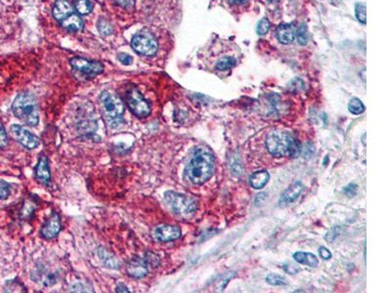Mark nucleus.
I'll return each mask as SVG.
<instances>
[{
  "label": "nucleus",
  "mask_w": 391,
  "mask_h": 293,
  "mask_svg": "<svg viewBox=\"0 0 391 293\" xmlns=\"http://www.w3.org/2000/svg\"><path fill=\"white\" fill-rule=\"evenodd\" d=\"M204 55L213 72L224 73L231 71L238 65L243 54L234 42L216 38L210 42Z\"/></svg>",
  "instance_id": "nucleus-1"
},
{
  "label": "nucleus",
  "mask_w": 391,
  "mask_h": 293,
  "mask_svg": "<svg viewBox=\"0 0 391 293\" xmlns=\"http://www.w3.org/2000/svg\"><path fill=\"white\" fill-rule=\"evenodd\" d=\"M266 152L276 159L289 157L295 159L301 154V145L290 133L273 130L266 134L264 139Z\"/></svg>",
  "instance_id": "nucleus-2"
},
{
  "label": "nucleus",
  "mask_w": 391,
  "mask_h": 293,
  "mask_svg": "<svg viewBox=\"0 0 391 293\" xmlns=\"http://www.w3.org/2000/svg\"><path fill=\"white\" fill-rule=\"evenodd\" d=\"M214 171V157L206 148H197L185 169L189 181L195 185L206 182Z\"/></svg>",
  "instance_id": "nucleus-3"
},
{
  "label": "nucleus",
  "mask_w": 391,
  "mask_h": 293,
  "mask_svg": "<svg viewBox=\"0 0 391 293\" xmlns=\"http://www.w3.org/2000/svg\"><path fill=\"white\" fill-rule=\"evenodd\" d=\"M14 116L27 126H37L39 124L38 103L35 96L29 92L20 93L13 102Z\"/></svg>",
  "instance_id": "nucleus-4"
},
{
  "label": "nucleus",
  "mask_w": 391,
  "mask_h": 293,
  "mask_svg": "<svg viewBox=\"0 0 391 293\" xmlns=\"http://www.w3.org/2000/svg\"><path fill=\"white\" fill-rule=\"evenodd\" d=\"M164 201L174 213L182 216L191 215L197 209V204L194 199L172 191L164 194Z\"/></svg>",
  "instance_id": "nucleus-5"
},
{
  "label": "nucleus",
  "mask_w": 391,
  "mask_h": 293,
  "mask_svg": "<svg viewBox=\"0 0 391 293\" xmlns=\"http://www.w3.org/2000/svg\"><path fill=\"white\" fill-rule=\"evenodd\" d=\"M103 115L112 123L118 122L124 114V106L117 95L104 91L99 98Z\"/></svg>",
  "instance_id": "nucleus-6"
},
{
  "label": "nucleus",
  "mask_w": 391,
  "mask_h": 293,
  "mask_svg": "<svg viewBox=\"0 0 391 293\" xmlns=\"http://www.w3.org/2000/svg\"><path fill=\"white\" fill-rule=\"evenodd\" d=\"M125 101L132 114L137 118L144 119L150 116L151 106L136 88L133 87L126 91Z\"/></svg>",
  "instance_id": "nucleus-7"
},
{
  "label": "nucleus",
  "mask_w": 391,
  "mask_h": 293,
  "mask_svg": "<svg viewBox=\"0 0 391 293\" xmlns=\"http://www.w3.org/2000/svg\"><path fill=\"white\" fill-rule=\"evenodd\" d=\"M131 46L133 50L141 55L153 56L155 55L158 48V43L153 34L146 31H141L137 33L132 41Z\"/></svg>",
  "instance_id": "nucleus-8"
},
{
  "label": "nucleus",
  "mask_w": 391,
  "mask_h": 293,
  "mask_svg": "<svg viewBox=\"0 0 391 293\" xmlns=\"http://www.w3.org/2000/svg\"><path fill=\"white\" fill-rule=\"evenodd\" d=\"M70 63L74 70L78 71L83 75H87L91 77L100 75L104 70V66L100 62L90 61L84 58L75 57L70 61Z\"/></svg>",
  "instance_id": "nucleus-9"
},
{
  "label": "nucleus",
  "mask_w": 391,
  "mask_h": 293,
  "mask_svg": "<svg viewBox=\"0 0 391 293\" xmlns=\"http://www.w3.org/2000/svg\"><path fill=\"white\" fill-rule=\"evenodd\" d=\"M13 137L25 148L33 150L39 145V138L34 135L25 127L18 125H13L10 128Z\"/></svg>",
  "instance_id": "nucleus-10"
},
{
  "label": "nucleus",
  "mask_w": 391,
  "mask_h": 293,
  "mask_svg": "<svg viewBox=\"0 0 391 293\" xmlns=\"http://www.w3.org/2000/svg\"><path fill=\"white\" fill-rule=\"evenodd\" d=\"M153 236L156 241L160 243L171 242L181 237V229L172 225H160L154 230Z\"/></svg>",
  "instance_id": "nucleus-11"
},
{
  "label": "nucleus",
  "mask_w": 391,
  "mask_h": 293,
  "mask_svg": "<svg viewBox=\"0 0 391 293\" xmlns=\"http://www.w3.org/2000/svg\"><path fill=\"white\" fill-rule=\"evenodd\" d=\"M61 231V219L58 213L54 212L47 219L40 229V235L46 240L55 238Z\"/></svg>",
  "instance_id": "nucleus-12"
},
{
  "label": "nucleus",
  "mask_w": 391,
  "mask_h": 293,
  "mask_svg": "<svg viewBox=\"0 0 391 293\" xmlns=\"http://www.w3.org/2000/svg\"><path fill=\"white\" fill-rule=\"evenodd\" d=\"M126 272L128 276L134 279H141L148 273V265L145 259L134 256L126 264Z\"/></svg>",
  "instance_id": "nucleus-13"
},
{
  "label": "nucleus",
  "mask_w": 391,
  "mask_h": 293,
  "mask_svg": "<svg viewBox=\"0 0 391 293\" xmlns=\"http://www.w3.org/2000/svg\"><path fill=\"white\" fill-rule=\"evenodd\" d=\"M303 190V184L300 181H296L293 183L281 196L279 204L280 207H288L292 203H293L301 194Z\"/></svg>",
  "instance_id": "nucleus-14"
},
{
  "label": "nucleus",
  "mask_w": 391,
  "mask_h": 293,
  "mask_svg": "<svg viewBox=\"0 0 391 293\" xmlns=\"http://www.w3.org/2000/svg\"><path fill=\"white\" fill-rule=\"evenodd\" d=\"M276 38L281 44H292L295 40L294 27L291 24H281L276 30Z\"/></svg>",
  "instance_id": "nucleus-15"
},
{
  "label": "nucleus",
  "mask_w": 391,
  "mask_h": 293,
  "mask_svg": "<svg viewBox=\"0 0 391 293\" xmlns=\"http://www.w3.org/2000/svg\"><path fill=\"white\" fill-rule=\"evenodd\" d=\"M72 14H74V7L69 0H57L55 2L53 16L57 21L63 22Z\"/></svg>",
  "instance_id": "nucleus-16"
},
{
  "label": "nucleus",
  "mask_w": 391,
  "mask_h": 293,
  "mask_svg": "<svg viewBox=\"0 0 391 293\" xmlns=\"http://www.w3.org/2000/svg\"><path fill=\"white\" fill-rule=\"evenodd\" d=\"M36 178L43 185H49L51 182V174L47 158L41 156L36 167Z\"/></svg>",
  "instance_id": "nucleus-17"
},
{
  "label": "nucleus",
  "mask_w": 391,
  "mask_h": 293,
  "mask_svg": "<svg viewBox=\"0 0 391 293\" xmlns=\"http://www.w3.org/2000/svg\"><path fill=\"white\" fill-rule=\"evenodd\" d=\"M270 175L266 170H260L253 172L249 176V183L250 186L255 190L263 189L269 182Z\"/></svg>",
  "instance_id": "nucleus-18"
},
{
  "label": "nucleus",
  "mask_w": 391,
  "mask_h": 293,
  "mask_svg": "<svg viewBox=\"0 0 391 293\" xmlns=\"http://www.w3.org/2000/svg\"><path fill=\"white\" fill-rule=\"evenodd\" d=\"M32 279L36 283L41 284L42 286H45V287L53 286L56 283L55 274L52 272H49L45 269L37 270L35 273L32 274Z\"/></svg>",
  "instance_id": "nucleus-19"
},
{
  "label": "nucleus",
  "mask_w": 391,
  "mask_h": 293,
  "mask_svg": "<svg viewBox=\"0 0 391 293\" xmlns=\"http://www.w3.org/2000/svg\"><path fill=\"white\" fill-rule=\"evenodd\" d=\"M98 256L100 258V260L103 262V264L111 269H118L119 268V262L117 258L115 257V255H113L109 251H107L106 249H99L98 251Z\"/></svg>",
  "instance_id": "nucleus-20"
},
{
  "label": "nucleus",
  "mask_w": 391,
  "mask_h": 293,
  "mask_svg": "<svg viewBox=\"0 0 391 293\" xmlns=\"http://www.w3.org/2000/svg\"><path fill=\"white\" fill-rule=\"evenodd\" d=\"M293 259L302 265H306L309 267H316L318 265V258L316 255L309 252H295L293 254Z\"/></svg>",
  "instance_id": "nucleus-21"
},
{
  "label": "nucleus",
  "mask_w": 391,
  "mask_h": 293,
  "mask_svg": "<svg viewBox=\"0 0 391 293\" xmlns=\"http://www.w3.org/2000/svg\"><path fill=\"white\" fill-rule=\"evenodd\" d=\"M61 23L66 30L71 32H78L83 29V22L81 18L76 14H72Z\"/></svg>",
  "instance_id": "nucleus-22"
},
{
  "label": "nucleus",
  "mask_w": 391,
  "mask_h": 293,
  "mask_svg": "<svg viewBox=\"0 0 391 293\" xmlns=\"http://www.w3.org/2000/svg\"><path fill=\"white\" fill-rule=\"evenodd\" d=\"M348 111L352 115L358 116L365 112V106L363 102L358 98H353L348 103Z\"/></svg>",
  "instance_id": "nucleus-23"
},
{
  "label": "nucleus",
  "mask_w": 391,
  "mask_h": 293,
  "mask_svg": "<svg viewBox=\"0 0 391 293\" xmlns=\"http://www.w3.org/2000/svg\"><path fill=\"white\" fill-rule=\"evenodd\" d=\"M98 31L102 36H110L113 34L114 28L113 25L111 24V22L105 18H101L98 21V25H97Z\"/></svg>",
  "instance_id": "nucleus-24"
},
{
  "label": "nucleus",
  "mask_w": 391,
  "mask_h": 293,
  "mask_svg": "<svg viewBox=\"0 0 391 293\" xmlns=\"http://www.w3.org/2000/svg\"><path fill=\"white\" fill-rule=\"evenodd\" d=\"M92 4L89 0H77L75 8L80 15L89 14L92 11Z\"/></svg>",
  "instance_id": "nucleus-25"
},
{
  "label": "nucleus",
  "mask_w": 391,
  "mask_h": 293,
  "mask_svg": "<svg viewBox=\"0 0 391 293\" xmlns=\"http://www.w3.org/2000/svg\"><path fill=\"white\" fill-rule=\"evenodd\" d=\"M355 16L358 22L363 25L367 23V15H366V5L364 3H357L355 5Z\"/></svg>",
  "instance_id": "nucleus-26"
},
{
  "label": "nucleus",
  "mask_w": 391,
  "mask_h": 293,
  "mask_svg": "<svg viewBox=\"0 0 391 293\" xmlns=\"http://www.w3.org/2000/svg\"><path fill=\"white\" fill-rule=\"evenodd\" d=\"M265 281H266V283H267L268 285H270V286H275V287H280V286H286V285H288L287 280H286L284 277H282V276H280V275H277V274H270V275H268V276L266 277Z\"/></svg>",
  "instance_id": "nucleus-27"
},
{
  "label": "nucleus",
  "mask_w": 391,
  "mask_h": 293,
  "mask_svg": "<svg viewBox=\"0 0 391 293\" xmlns=\"http://www.w3.org/2000/svg\"><path fill=\"white\" fill-rule=\"evenodd\" d=\"M295 38L300 45H305L307 43V30L304 24H301L295 31Z\"/></svg>",
  "instance_id": "nucleus-28"
},
{
  "label": "nucleus",
  "mask_w": 391,
  "mask_h": 293,
  "mask_svg": "<svg viewBox=\"0 0 391 293\" xmlns=\"http://www.w3.org/2000/svg\"><path fill=\"white\" fill-rule=\"evenodd\" d=\"M270 29H271V23L269 22L268 19L263 18V19H261V20L259 21V23H258V25H257V29H256L257 35H259V36H264V35H266V34L270 31Z\"/></svg>",
  "instance_id": "nucleus-29"
},
{
  "label": "nucleus",
  "mask_w": 391,
  "mask_h": 293,
  "mask_svg": "<svg viewBox=\"0 0 391 293\" xmlns=\"http://www.w3.org/2000/svg\"><path fill=\"white\" fill-rule=\"evenodd\" d=\"M11 194V187L10 185L3 181L0 180V200H6Z\"/></svg>",
  "instance_id": "nucleus-30"
},
{
  "label": "nucleus",
  "mask_w": 391,
  "mask_h": 293,
  "mask_svg": "<svg viewBox=\"0 0 391 293\" xmlns=\"http://www.w3.org/2000/svg\"><path fill=\"white\" fill-rule=\"evenodd\" d=\"M229 8L239 9L244 7L249 0H224Z\"/></svg>",
  "instance_id": "nucleus-31"
},
{
  "label": "nucleus",
  "mask_w": 391,
  "mask_h": 293,
  "mask_svg": "<svg viewBox=\"0 0 391 293\" xmlns=\"http://www.w3.org/2000/svg\"><path fill=\"white\" fill-rule=\"evenodd\" d=\"M145 261H146L147 265H151V267H156L159 264L158 257L155 253H152V252H148L145 255Z\"/></svg>",
  "instance_id": "nucleus-32"
},
{
  "label": "nucleus",
  "mask_w": 391,
  "mask_h": 293,
  "mask_svg": "<svg viewBox=\"0 0 391 293\" xmlns=\"http://www.w3.org/2000/svg\"><path fill=\"white\" fill-rule=\"evenodd\" d=\"M7 144H8V137H7L6 130L3 126L0 125V148L6 147Z\"/></svg>",
  "instance_id": "nucleus-33"
},
{
  "label": "nucleus",
  "mask_w": 391,
  "mask_h": 293,
  "mask_svg": "<svg viewBox=\"0 0 391 293\" xmlns=\"http://www.w3.org/2000/svg\"><path fill=\"white\" fill-rule=\"evenodd\" d=\"M319 255L323 260H329L332 258V253L325 247H321L319 249Z\"/></svg>",
  "instance_id": "nucleus-34"
},
{
  "label": "nucleus",
  "mask_w": 391,
  "mask_h": 293,
  "mask_svg": "<svg viewBox=\"0 0 391 293\" xmlns=\"http://www.w3.org/2000/svg\"><path fill=\"white\" fill-rule=\"evenodd\" d=\"M343 192L348 196V197H353V196H355L356 195V193H357V185H355V184H349L348 186H346L344 189H343Z\"/></svg>",
  "instance_id": "nucleus-35"
},
{
  "label": "nucleus",
  "mask_w": 391,
  "mask_h": 293,
  "mask_svg": "<svg viewBox=\"0 0 391 293\" xmlns=\"http://www.w3.org/2000/svg\"><path fill=\"white\" fill-rule=\"evenodd\" d=\"M117 59H118V61L121 64H123L125 66H128V65H130L132 63V58L129 55H127V54H119Z\"/></svg>",
  "instance_id": "nucleus-36"
},
{
  "label": "nucleus",
  "mask_w": 391,
  "mask_h": 293,
  "mask_svg": "<svg viewBox=\"0 0 391 293\" xmlns=\"http://www.w3.org/2000/svg\"><path fill=\"white\" fill-rule=\"evenodd\" d=\"M117 4L123 8H132L136 0H115Z\"/></svg>",
  "instance_id": "nucleus-37"
},
{
  "label": "nucleus",
  "mask_w": 391,
  "mask_h": 293,
  "mask_svg": "<svg viewBox=\"0 0 391 293\" xmlns=\"http://www.w3.org/2000/svg\"><path fill=\"white\" fill-rule=\"evenodd\" d=\"M116 292L117 293H130L128 288L125 285H123V284H118L117 285Z\"/></svg>",
  "instance_id": "nucleus-38"
},
{
  "label": "nucleus",
  "mask_w": 391,
  "mask_h": 293,
  "mask_svg": "<svg viewBox=\"0 0 391 293\" xmlns=\"http://www.w3.org/2000/svg\"><path fill=\"white\" fill-rule=\"evenodd\" d=\"M328 160H329V158H328V157H326V159H325V161H324V165H325V166H326V164H327Z\"/></svg>",
  "instance_id": "nucleus-39"
},
{
  "label": "nucleus",
  "mask_w": 391,
  "mask_h": 293,
  "mask_svg": "<svg viewBox=\"0 0 391 293\" xmlns=\"http://www.w3.org/2000/svg\"><path fill=\"white\" fill-rule=\"evenodd\" d=\"M269 2H278V1H280V0H268Z\"/></svg>",
  "instance_id": "nucleus-40"
}]
</instances>
